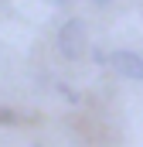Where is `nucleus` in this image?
Masks as SVG:
<instances>
[{
  "instance_id": "f257e3e1",
  "label": "nucleus",
  "mask_w": 143,
  "mask_h": 147,
  "mask_svg": "<svg viewBox=\"0 0 143 147\" xmlns=\"http://www.w3.org/2000/svg\"><path fill=\"white\" fill-rule=\"evenodd\" d=\"M85 48H89V38H85V24L78 21V17H72V21H65L61 28H58V51L68 58V62H75V58H82L85 55Z\"/></svg>"
},
{
  "instance_id": "f03ea898",
  "label": "nucleus",
  "mask_w": 143,
  "mask_h": 147,
  "mask_svg": "<svg viewBox=\"0 0 143 147\" xmlns=\"http://www.w3.org/2000/svg\"><path fill=\"white\" fill-rule=\"evenodd\" d=\"M109 62H112V69L119 75H126L133 82H143V55H136V51H112Z\"/></svg>"
},
{
  "instance_id": "7ed1b4c3",
  "label": "nucleus",
  "mask_w": 143,
  "mask_h": 147,
  "mask_svg": "<svg viewBox=\"0 0 143 147\" xmlns=\"http://www.w3.org/2000/svg\"><path fill=\"white\" fill-rule=\"evenodd\" d=\"M51 3H58V7H61V3H68V0H51Z\"/></svg>"
},
{
  "instance_id": "20e7f679",
  "label": "nucleus",
  "mask_w": 143,
  "mask_h": 147,
  "mask_svg": "<svg viewBox=\"0 0 143 147\" xmlns=\"http://www.w3.org/2000/svg\"><path fill=\"white\" fill-rule=\"evenodd\" d=\"M96 3H112V0H96Z\"/></svg>"
}]
</instances>
